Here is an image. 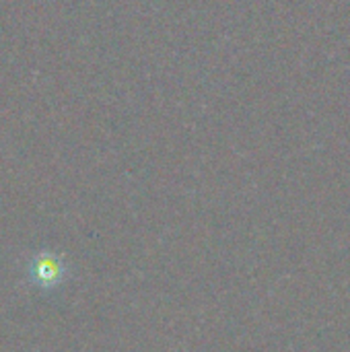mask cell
<instances>
[{"instance_id": "6da1fadb", "label": "cell", "mask_w": 350, "mask_h": 352, "mask_svg": "<svg viewBox=\"0 0 350 352\" xmlns=\"http://www.w3.org/2000/svg\"><path fill=\"white\" fill-rule=\"evenodd\" d=\"M27 276H29L31 285H35L43 291H50V289H56L58 285H62V280L66 276V268L60 258H56L52 254H39L29 262Z\"/></svg>"}]
</instances>
